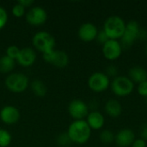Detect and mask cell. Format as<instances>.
Instances as JSON below:
<instances>
[{"instance_id":"obj_1","label":"cell","mask_w":147,"mask_h":147,"mask_svg":"<svg viewBox=\"0 0 147 147\" xmlns=\"http://www.w3.org/2000/svg\"><path fill=\"white\" fill-rule=\"evenodd\" d=\"M67 134L71 142L83 145L88 142L91 135V129L85 120L74 121L68 127Z\"/></svg>"},{"instance_id":"obj_2","label":"cell","mask_w":147,"mask_h":147,"mask_svg":"<svg viewBox=\"0 0 147 147\" xmlns=\"http://www.w3.org/2000/svg\"><path fill=\"white\" fill-rule=\"evenodd\" d=\"M127 22L120 16H109L104 23L102 30L107 34L109 40H121Z\"/></svg>"},{"instance_id":"obj_3","label":"cell","mask_w":147,"mask_h":147,"mask_svg":"<svg viewBox=\"0 0 147 147\" xmlns=\"http://www.w3.org/2000/svg\"><path fill=\"white\" fill-rule=\"evenodd\" d=\"M110 90L119 97H125L131 95L134 90V83L127 76H117L110 82Z\"/></svg>"},{"instance_id":"obj_4","label":"cell","mask_w":147,"mask_h":147,"mask_svg":"<svg viewBox=\"0 0 147 147\" xmlns=\"http://www.w3.org/2000/svg\"><path fill=\"white\" fill-rule=\"evenodd\" d=\"M33 46L42 53H48L54 49L55 39L52 34L46 31L37 32L32 39Z\"/></svg>"},{"instance_id":"obj_5","label":"cell","mask_w":147,"mask_h":147,"mask_svg":"<svg viewBox=\"0 0 147 147\" xmlns=\"http://www.w3.org/2000/svg\"><path fill=\"white\" fill-rule=\"evenodd\" d=\"M28 78L23 73H11L5 79L7 89L14 93H22L28 87Z\"/></svg>"},{"instance_id":"obj_6","label":"cell","mask_w":147,"mask_h":147,"mask_svg":"<svg viewBox=\"0 0 147 147\" xmlns=\"http://www.w3.org/2000/svg\"><path fill=\"white\" fill-rule=\"evenodd\" d=\"M110 78L104 72L96 71L90 76L88 79V86L93 92L102 93L110 87Z\"/></svg>"},{"instance_id":"obj_7","label":"cell","mask_w":147,"mask_h":147,"mask_svg":"<svg viewBox=\"0 0 147 147\" xmlns=\"http://www.w3.org/2000/svg\"><path fill=\"white\" fill-rule=\"evenodd\" d=\"M140 24L135 20H131L126 24V28L122 37L121 38V44L122 48L131 47L138 40V35L140 30Z\"/></svg>"},{"instance_id":"obj_8","label":"cell","mask_w":147,"mask_h":147,"mask_svg":"<svg viewBox=\"0 0 147 147\" xmlns=\"http://www.w3.org/2000/svg\"><path fill=\"white\" fill-rule=\"evenodd\" d=\"M43 59L46 62L58 68H64L69 64L68 54L61 50L53 49L48 53H43Z\"/></svg>"},{"instance_id":"obj_9","label":"cell","mask_w":147,"mask_h":147,"mask_svg":"<svg viewBox=\"0 0 147 147\" xmlns=\"http://www.w3.org/2000/svg\"><path fill=\"white\" fill-rule=\"evenodd\" d=\"M122 49V46L119 40H109L105 44L102 45V52L106 59L114 61L121 57Z\"/></svg>"},{"instance_id":"obj_10","label":"cell","mask_w":147,"mask_h":147,"mask_svg":"<svg viewBox=\"0 0 147 147\" xmlns=\"http://www.w3.org/2000/svg\"><path fill=\"white\" fill-rule=\"evenodd\" d=\"M68 112L75 121L84 120L90 113L87 103L80 99H75L70 102L68 106Z\"/></svg>"},{"instance_id":"obj_11","label":"cell","mask_w":147,"mask_h":147,"mask_svg":"<svg viewBox=\"0 0 147 147\" xmlns=\"http://www.w3.org/2000/svg\"><path fill=\"white\" fill-rule=\"evenodd\" d=\"M47 19V11L40 6H35L31 8L26 14L27 22L33 26H40L46 22Z\"/></svg>"},{"instance_id":"obj_12","label":"cell","mask_w":147,"mask_h":147,"mask_svg":"<svg viewBox=\"0 0 147 147\" xmlns=\"http://www.w3.org/2000/svg\"><path fill=\"white\" fill-rule=\"evenodd\" d=\"M98 34V29L96 26L91 22H84L83 23L78 31V37L81 40L84 42H91L96 40V35Z\"/></svg>"},{"instance_id":"obj_13","label":"cell","mask_w":147,"mask_h":147,"mask_svg":"<svg viewBox=\"0 0 147 147\" xmlns=\"http://www.w3.org/2000/svg\"><path fill=\"white\" fill-rule=\"evenodd\" d=\"M135 139V134L132 129L122 128L115 134V142L118 147H130Z\"/></svg>"},{"instance_id":"obj_14","label":"cell","mask_w":147,"mask_h":147,"mask_svg":"<svg viewBox=\"0 0 147 147\" xmlns=\"http://www.w3.org/2000/svg\"><path fill=\"white\" fill-rule=\"evenodd\" d=\"M0 119L7 125L16 124L20 119V112L14 106H5L0 111Z\"/></svg>"},{"instance_id":"obj_15","label":"cell","mask_w":147,"mask_h":147,"mask_svg":"<svg viewBox=\"0 0 147 147\" xmlns=\"http://www.w3.org/2000/svg\"><path fill=\"white\" fill-rule=\"evenodd\" d=\"M36 59V53L31 47H23L20 49V53L16 58V61L23 67L31 66Z\"/></svg>"},{"instance_id":"obj_16","label":"cell","mask_w":147,"mask_h":147,"mask_svg":"<svg viewBox=\"0 0 147 147\" xmlns=\"http://www.w3.org/2000/svg\"><path fill=\"white\" fill-rule=\"evenodd\" d=\"M86 122L91 130H100L104 126L105 118L101 112L97 110H92L87 115Z\"/></svg>"},{"instance_id":"obj_17","label":"cell","mask_w":147,"mask_h":147,"mask_svg":"<svg viewBox=\"0 0 147 147\" xmlns=\"http://www.w3.org/2000/svg\"><path fill=\"white\" fill-rule=\"evenodd\" d=\"M127 77L134 84H139L147 80V71L141 65H134L129 69Z\"/></svg>"},{"instance_id":"obj_18","label":"cell","mask_w":147,"mask_h":147,"mask_svg":"<svg viewBox=\"0 0 147 147\" xmlns=\"http://www.w3.org/2000/svg\"><path fill=\"white\" fill-rule=\"evenodd\" d=\"M104 110L107 115L112 118H118L122 113V106L116 99H109L104 105Z\"/></svg>"},{"instance_id":"obj_19","label":"cell","mask_w":147,"mask_h":147,"mask_svg":"<svg viewBox=\"0 0 147 147\" xmlns=\"http://www.w3.org/2000/svg\"><path fill=\"white\" fill-rule=\"evenodd\" d=\"M31 90L33 93L38 97H44L47 93V89L45 84L39 79L34 80L31 83Z\"/></svg>"},{"instance_id":"obj_20","label":"cell","mask_w":147,"mask_h":147,"mask_svg":"<svg viewBox=\"0 0 147 147\" xmlns=\"http://www.w3.org/2000/svg\"><path fill=\"white\" fill-rule=\"evenodd\" d=\"M15 67V60L4 55L0 58V72L9 73Z\"/></svg>"},{"instance_id":"obj_21","label":"cell","mask_w":147,"mask_h":147,"mask_svg":"<svg viewBox=\"0 0 147 147\" xmlns=\"http://www.w3.org/2000/svg\"><path fill=\"white\" fill-rule=\"evenodd\" d=\"M100 140L104 144H111L115 141V134L109 129L102 130L100 134Z\"/></svg>"},{"instance_id":"obj_22","label":"cell","mask_w":147,"mask_h":147,"mask_svg":"<svg viewBox=\"0 0 147 147\" xmlns=\"http://www.w3.org/2000/svg\"><path fill=\"white\" fill-rule=\"evenodd\" d=\"M11 143V135L5 129L0 128V147H7Z\"/></svg>"},{"instance_id":"obj_23","label":"cell","mask_w":147,"mask_h":147,"mask_svg":"<svg viewBox=\"0 0 147 147\" xmlns=\"http://www.w3.org/2000/svg\"><path fill=\"white\" fill-rule=\"evenodd\" d=\"M20 53V48L15 45H11V46H9L6 49V56H8L9 58L16 60L18 54Z\"/></svg>"},{"instance_id":"obj_24","label":"cell","mask_w":147,"mask_h":147,"mask_svg":"<svg viewBox=\"0 0 147 147\" xmlns=\"http://www.w3.org/2000/svg\"><path fill=\"white\" fill-rule=\"evenodd\" d=\"M109 78H115V77L118 76V67L115 65H109L106 67L105 72H104Z\"/></svg>"},{"instance_id":"obj_25","label":"cell","mask_w":147,"mask_h":147,"mask_svg":"<svg viewBox=\"0 0 147 147\" xmlns=\"http://www.w3.org/2000/svg\"><path fill=\"white\" fill-rule=\"evenodd\" d=\"M11 11H12V14H13L14 16H16V17H22L25 14V8L17 3L16 5L13 6Z\"/></svg>"},{"instance_id":"obj_26","label":"cell","mask_w":147,"mask_h":147,"mask_svg":"<svg viewBox=\"0 0 147 147\" xmlns=\"http://www.w3.org/2000/svg\"><path fill=\"white\" fill-rule=\"evenodd\" d=\"M58 143H59V145H60L62 146H69L71 143V141L67 133L66 134H61L59 135V137H58Z\"/></svg>"},{"instance_id":"obj_27","label":"cell","mask_w":147,"mask_h":147,"mask_svg":"<svg viewBox=\"0 0 147 147\" xmlns=\"http://www.w3.org/2000/svg\"><path fill=\"white\" fill-rule=\"evenodd\" d=\"M8 22V14L7 11L0 6V30L4 28Z\"/></svg>"},{"instance_id":"obj_28","label":"cell","mask_w":147,"mask_h":147,"mask_svg":"<svg viewBox=\"0 0 147 147\" xmlns=\"http://www.w3.org/2000/svg\"><path fill=\"white\" fill-rule=\"evenodd\" d=\"M137 91L140 96L147 97V80L138 84Z\"/></svg>"},{"instance_id":"obj_29","label":"cell","mask_w":147,"mask_h":147,"mask_svg":"<svg viewBox=\"0 0 147 147\" xmlns=\"http://www.w3.org/2000/svg\"><path fill=\"white\" fill-rule=\"evenodd\" d=\"M96 41H97L99 44H101V45L102 46V45L105 44L109 39L108 38V36H107V34L104 33V31H103V30H101V31H98V34H97V35H96Z\"/></svg>"},{"instance_id":"obj_30","label":"cell","mask_w":147,"mask_h":147,"mask_svg":"<svg viewBox=\"0 0 147 147\" xmlns=\"http://www.w3.org/2000/svg\"><path fill=\"white\" fill-rule=\"evenodd\" d=\"M140 139L144 140L145 141H147V123H145L141 126L140 130Z\"/></svg>"},{"instance_id":"obj_31","label":"cell","mask_w":147,"mask_h":147,"mask_svg":"<svg viewBox=\"0 0 147 147\" xmlns=\"http://www.w3.org/2000/svg\"><path fill=\"white\" fill-rule=\"evenodd\" d=\"M131 147H146V141H145L144 140L140 138L135 139V140L134 141Z\"/></svg>"},{"instance_id":"obj_32","label":"cell","mask_w":147,"mask_h":147,"mask_svg":"<svg viewBox=\"0 0 147 147\" xmlns=\"http://www.w3.org/2000/svg\"><path fill=\"white\" fill-rule=\"evenodd\" d=\"M138 40H146L147 41V30L144 28H140L139 35H138Z\"/></svg>"},{"instance_id":"obj_33","label":"cell","mask_w":147,"mask_h":147,"mask_svg":"<svg viewBox=\"0 0 147 147\" xmlns=\"http://www.w3.org/2000/svg\"><path fill=\"white\" fill-rule=\"evenodd\" d=\"M17 3L22 6H23L24 8H28V7H31L34 2L33 0H19Z\"/></svg>"},{"instance_id":"obj_34","label":"cell","mask_w":147,"mask_h":147,"mask_svg":"<svg viewBox=\"0 0 147 147\" xmlns=\"http://www.w3.org/2000/svg\"><path fill=\"white\" fill-rule=\"evenodd\" d=\"M146 55L147 56V41H146Z\"/></svg>"}]
</instances>
